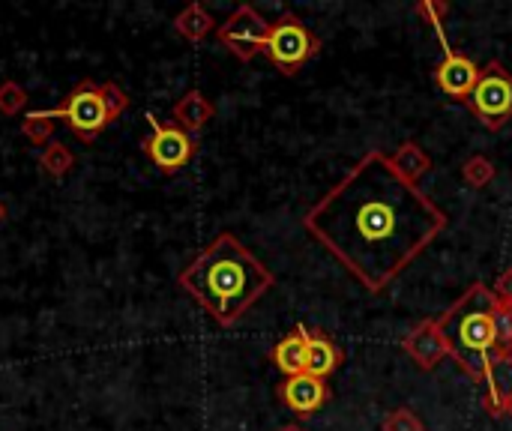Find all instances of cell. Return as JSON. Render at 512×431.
<instances>
[{"label":"cell","mask_w":512,"mask_h":431,"mask_svg":"<svg viewBox=\"0 0 512 431\" xmlns=\"http://www.w3.org/2000/svg\"><path fill=\"white\" fill-rule=\"evenodd\" d=\"M447 225V213L381 150H369L303 216V228L372 294L390 288Z\"/></svg>","instance_id":"cell-1"},{"label":"cell","mask_w":512,"mask_h":431,"mask_svg":"<svg viewBox=\"0 0 512 431\" xmlns=\"http://www.w3.org/2000/svg\"><path fill=\"white\" fill-rule=\"evenodd\" d=\"M177 285L219 327H234L276 285V276L231 231H222L183 267Z\"/></svg>","instance_id":"cell-2"},{"label":"cell","mask_w":512,"mask_h":431,"mask_svg":"<svg viewBox=\"0 0 512 431\" xmlns=\"http://www.w3.org/2000/svg\"><path fill=\"white\" fill-rule=\"evenodd\" d=\"M495 291L483 282H474L441 318L438 327L447 336L450 360L477 384H489V396L483 399V408L489 417H498L501 390L495 381L498 366V333H495Z\"/></svg>","instance_id":"cell-3"},{"label":"cell","mask_w":512,"mask_h":431,"mask_svg":"<svg viewBox=\"0 0 512 431\" xmlns=\"http://www.w3.org/2000/svg\"><path fill=\"white\" fill-rule=\"evenodd\" d=\"M126 108H129V96L123 87H117L114 81L96 84L84 78L60 99V105L48 111L39 108V114L45 120H63L78 141L93 144Z\"/></svg>","instance_id":"cell-4"},{"label":"cell","mask_w":512,"mask_h":431,"mask_svg":"<svg viewBox=\"0 0 512 431\" xmlns=\"http://www.w3.org/2000/svg\"><path fill=\"white\" fill-rule=\"evenodd\" d=\"M321 51V39L303 24V18H297L294 12H282L270 30H267V42H264V57L282 72V75H294L297 69H303L315 54Z\"/></svg>","instance_id":"cell-5"},{"label":"cell","mask_w":512,"mask_h":431,"mask_svg":"<svg viewBox=\"0 0 512 431\" xmlns=\"http://www.w3.org/2000/svg\"><path fill=\"white\" fill-rule=\"evenodd\" d=\"M474 117L489 129L501 132L512 120V72L501 60H489V66L480 69L477 87L468 99Z\"/></svg>","instance_id":"cell-6"},{"label":"cell","mask_w":512,"mask_h":431,"mask_svg":"<svg viewBox=\"0 0 512 431\" xmlns=\"http://www.w3.org/2000/svg\"><path fill=\"white\" fill-rule=\"evenodd\" d=\"M150 123V135L141 141L144 156L162 171V174H177L183 171L195 153H198V141L195 135L183 132L174 120H159L156 114H147Z\"/></svg>","instance_id":"cell-7"},{"label":"cell","mask_w":512,"mask_h":431,"mask_svg":"<svg viewBox=\"0 0 512 431\" xmlns=\"http://www.w3.org/2000/svg\"><path fill=\"white\" fill-rule=\"evenodd\" d=\"M267 30H270V21L252 6V3H243L237 6L225 24L216 27V39L243 63H249L255 54L264 51V42H267Z\"/></svg>","instance_id":"cell-8"},{"label":"cell","mask_w":512,"mask_h":431,"mask_svg":"<svg viewBox=\"0 0 512 431\" xmlns=\"http://www.w3.org/2000/svg\"><path fill=\"white\" fill-rule=\"evenodd\" d=\"M435 33H438L441 48H444V60L435 69V84H438V90L444 96H450L456 102H468L471 93H474V87H477L480 66L468 54H462V51H456L450 45V39L444 33V24H435Z\"/></svg>","instance_id":"cell-9"},{"label":"cell","mask_w":512,"mask_h":431,"mask_svg":"<svg viewBox=\"0 0 512 431\" xmlns=\"http://www.w3.org/2000/svg\"><path fill=\"white\" fill-rule=\"evenodd\" d=\"M402 351L414 360L417 369L429 372L435 369L441 360H450V345H447V336L441 333L438 327V318H426L420 321L402 342Z\"/></svg>","instance_id":"cell-10"},{"label":"cell","mask_w":512,"mask_h":431,"mask_svg":"<svg viewBox=\"0 0 512 431\" xmlns=\"http://www.w3.org/2000/svg\"><path fill=\"white\" fill-rule=\"evenodd\" d=\"M279 399L282 405L297 414V417H309L315 411H321L327 402H330V387L327 381L321 378H312V375H294V378H285L279 384Z\"/></svg>","instance_id":"cell-11"},{"label":"cell","mask_w":512,"mask_h":431,"mask_svg":"<svg viewBox=\"0 0 512 431\" xmlns=\"http://www.w3.org/2000/svg\"><path fill=\"white\" fill-rule=\"evenodd\" d=\"M213 114H216V105L201 90H186L171 108V120L189 135H198L213 120Z\"/></svg>","instance_id":"cell-12"},{"label":"cell","mask_w":512,"mask_h":431,"mask_svg":"<svg viewBox=\"0 0 512 431\" xmlns=\"http://www.w3.org/2000/svg\"><path fill=\"white\" fill-rule=\"evenodd\" d=\"M342 360L345 357H342L339 345L327 333H321V330L309 333V342H306V375L327 381L342 366Z\"/></svg>","instance_id":"cell-13"},{"label":"cell","mask_w":512,"mask_h":431,"mask_svg":"<svg viewBox=\"0 0 512 431\" xmlns=\"http://www.w3.org/2000/svg\"><path fill=\"white\" fill-rule=\"evenodd\" d=\"M306 342H309V330L303 324H297V330L288 333L282 342H276V348L270 351V360L276 363V369L285 378L306 372Z\"/></svg>","instance_id":"cell-14"},{"label":"cell","mask_w":512,"mask_h":431,"mask_svg":"<svg viewBox=\"0 0 512 431\" xmlns=\"http://www.w3.org/2000/svg\"><path fill=\"white\" fill-rule=\"evenodd\" d=\"M174 30H177L186 42L198 45V42H204V39L216 30V21H213V15L195 0V3H189V6H183V9L177 12Z\"/></svg>","instance_id":"cell-15"},{"label":"cell","mask_w":512,"mask_h":431,"mask_svg":"<svg viewBox=\"0 0 512 431\" xmlns=\"http://www.w3.org/2000/svg\"><path fill=\"white\" fill-rule=\"evenodd\" d=\"M390 162H393V171H396L402 180H408V183H417V180L426 177L429 168H432V156H429L420 144H414V141L399 144V150L390 156Z\"/></svg>","instance_id":"cell-16"},{"label":"cell","mask_w":512,"mask_h":431,"mask_svg":"<svg viewBox=\"0 0 512 431\" xmlns=\"http://www.w3.org/2000/svg\"><path fill=\"white\" fill-rule=\"evenodd\" d=\"M39 165H42V171H45L48 177L60 180V177H66V174L75 168V153H72L63 141H51V144L42 150Z\"/></svg>","instance_id":"cell-17"},{"label":"cell","mask_w":512,"mask_h":431,"mask_svg":"<svg viewBox=\"0 0 512 431\" xmlns=\"http://www.w3.org/2000/svg\"><path fill=\"white\" fill-rule=\"evenodd\" d=\"M495 333H498V366L512 363V303H495Z\"/></svg>","instance_id":"cell-18"},{"label":"cell","mask_w":512,"mask_h":431,"mask_svg":"<svg viewBox=\"0 0 512 431\" xmlns=\"http://www.w3.org/2000/svg\"><path fill=\"white\" fill-rule=\"evenodd\" d=\"M21 135L36 147H48L54 138V120H45L39 111H27L24 123H21Z\"/></svg>","instance_id":"cell-19"},{"label":"cell","mask_w":512,"mask_h":431,"mask_svg":"<svg viewBox=\"0 0 512 431\" xmlns=\"http://www.w3.org/2000/svg\"><path fill=\"white\" fill-rule=\"evenodd\" d=\"M462 180L474 189H483L495 180V162L489 156H471L462 165Z\"/></svg>","instance_id":"cell-20"},{"label":"cell","mask_w":512,"mask_h":431,"mask_svg":"<svg viewBox=\"0 0 512 431\" xmlns=\"http://www.w3.org/2000/svg\"><path fill=\"white\" fill-rule=\"evenodd\" d=\"M24 105H27V90L18 81L6 78L0 84V114L3 117H15V114L24 111Z\"/></svg>","instance_id":"cell-21"},{"label":"cell","mask_w":512,"mask_h":431,"mask_svg":"<svg viewBox=\"0 0 512 431\" xmlns=\"http://www.w3.org/2000/svg\"><path fill=\"white\" fill-rule=\"evenodd\" d=\"M381 431H423V420L411 408H396L393 414L384 417Z\"/></svg>","instance_id":"cell-22"},{"label":"cell","mask_w":512,"mask_h":431,"mask_svg":"<svg viewBox=\"0 0 512 431\" xmlns=\"http://www.w3.org/2000/svg\"><path fill=\"white\" fill-rule=\"evenodd\" d=\"M414 12L423 15V18L435 27V24H444V15L450 12V3H444V0H420V3L414 6Z\"/></svg>","instance_id":"cell-23"},{"label":"cell","mask_w":512,"mask_h":431,"mask_svg":"<svg viewBox=\"0 0 512 431\" xmlns=\"http://www.w3.org/2000/svg\"><path fill=\"white\" fill-rule=\"evenodd\" d=\"M492 291H495V297H498V300H507V303H512V267L510 270H504V273L495 279Z\"/></svg>","instance_id":"cell-24"},{"label":"cell","mask_w":512,"mask_h":431,"mask_svg":"<svg viewBox=\"0 0 512 431\" xmlns=\"http://www.w3.org/2000/svg\"><path fill=\"white\" fill-rule=\"evenodd\" d=\"M498 417H510V420H512V390H504V393H501Z\"/></svg>","instance_id":"cell-25"},{"label":"cell","mask_w":512,"mask_h":431,"mask_svg":"<svg viewBox=\"0 0 512 431\" xmlns=\"http://www.w3.org/2000/svg\"><path fill=\"white\" fill-rule=\"evenodd\" d=\"M6 216H9V213H6V204H3V201H0V225H3V222H6Z\"/></svg>","instance_id":"cell-26"},{"label":"cell","mask_w":512,"mask_h":431,"mask_svg":"<svg viewBox=\"0 0 512 431\" xmlns=\"http://www.w3.org/2000/svg\"><path fill=\"white\" fill-rule=\"evenodd\" d=\"M279 431H306V429H303V426H294V423H291V426H282Z\"/></svg>","instance_id":"cell-27"}]
</instances>
